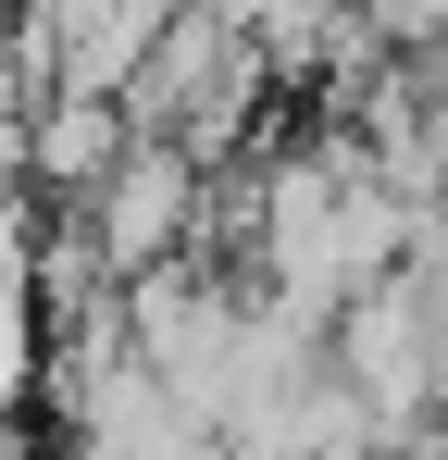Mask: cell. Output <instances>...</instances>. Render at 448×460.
<instances>
[{
	"instance_id": "cell-1",
	"label": "cell",
	"mask_w": 448,
	"mask_h": 460,
	"mask_svg": "<svg viewBox=\"0 0 448 460\" xmlns=\"http://www.w3.org/2000/svg\"><path fill=\"white\" fill-rule=\"evenodd\" d=\"M424 225H436V212H411V199L386 187V162L336 125V137L287 150L262 187H249V274H262V299H274V311L336 323L362 287L411 274Z\"/></svg>"
},
{
	"instance_id": "cell-2",
	"label": "cell",
	"mask_w": 448,
	"mask_h": 460,
	"mask_svg": "<svg viewBox=\"0 0 448 460\" xmlns=\"http://www.w3.org/2000/svg\"><path fill=\"white\" fill-rule=\"evenodd\" d=\"M324 349H336V374L362 385V411L386 423V448H399L411 423H436V398H448V287L411 261V274H386V287H362V299L336 311Z\"/></svg>"
},
{
	"instance_id": "cell-3",
	"label": "cell",
	"mask_w": 448,
	"mask_h": 460,
	"mask_svg": "<svg viewBox=\"0 0 448 460\" xmlns=\"http://www.w3.org/2000/svg\"><path fill=\"white\" fill-rule=\"evenodd\" d=\"M87 236L112 249V274H125V287H138L149 261H187V236H200V150L138 137V150L87 187Z\"/></svg>"
},
{
	"instance_id": "cell-4",
	"label": "cell",
	"mask_w": 448,
	"mask_h": 460,
	"mask_svg": "<svg viewBox=\"0 0 448 460\" xmlns=\"http://www.w3.org/2000/svg\"><path fill=\"white\" fill-rule=\"evenodd\" d=\"M125 150H138V112H125V100L50 87V100H38V125H25V187H50V199H87V187H100Z\"/></svg>"
},
{
	"instance_id": "cell-5",
	"label": "cell",
	"mask_w": 448,
	"mask_h": 460,
	"mask_svg": "<svg viewBox=\"0 0 448 460\" xmlns=\"http://www.w3.org/2000/svg\"><path fill=\"white\" fill-rule=\"evenodd\" d=\"M386 460H448V423H411V436H399Z\"/></svg>"
},
{
	"instance_id": "cell-6",
	"label": "cell",
	"mask_w": 448,
	"mask_h": 460,
	"mask_svg": "<svg viewBox=\"0 0 448 460\" xmlns=\"http://www.w3.org/2000/svg\"><path fill=\"white\" fill-rule=\"evenodd\" d=\"M436 174H448V87H436Z\"/></svg>"
}]
</instances>
